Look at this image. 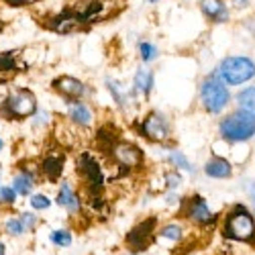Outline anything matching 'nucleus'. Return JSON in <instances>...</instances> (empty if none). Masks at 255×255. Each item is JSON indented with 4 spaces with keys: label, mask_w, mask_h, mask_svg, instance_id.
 I'll return each mask as SVG.
<instances>
[{
    "label": "nucleus",
    "mask_w": 255,
    "mask_h": 255,
    "mask_svg": "<svg viewBox=\"0 0 255 255\" xmlns=\"http://www.w3.org/2000/svg\"><path fill=\"white\" fill-rule=\"evenodd\" d=\"M223 237L239 243H255V217L245 204H233L223 221Z\"/></svg>",
    "instance_id": "nucleus-1"
},
{
    "label": "nucleus",
    "mask_w": 255,
    "mask_h": 255,
    "mask_svg": "<svg viewBox=\"0 0 255 255\" xmlns=\"http://www.w3.org/2000/svg\"><path fill=\"white\" fill-rule=\"evenodd\" d=\"M219 133L227 143H247L255 137V115L237 109L225 115L219 123Z\"/></svg>",
    "instance_id": "nucleus-2"
},
{
    "label": "nucleus",
    "mask_w": 255,
    "mask_h": 255,
    "mask_svg": "<svg viewBox=\"0 0 255 255\" xmlns=\"http://www.w3.org/2000/svg\"><path fill=\"white\" fill-rule=\"evenodd\" d=\"M231 102V92L219 70L208 74L200 84V104L208 115H221Z\"/></svg>",
    "instance_id": "nucleus-3"
},
{
    "label": "nucleus",
    "mask_w": 255,
    "mask_h": 255,
    "mask_svg": "<svg viewBox=\"0 0 255 255\" xmlns=\"http://www.w3.org/2000/svg\"><path fill=\"white\" fill-rule=\"evenodd\" d=\"M217 70L227 86H241L255 78V61L247 55H229Z\"/></svg>",
    "instance_id": "nucleus-4"
},
{
    "label": "nucleus",
    "mask_w": 255,
    "mask_h": 255,
    "mask_svg": "<svg viewBox=\"0 0 255 255\" xmlns=\"http://www.w3.org/2000/svg\"><path fill=\"white\" fill-rule=\"evenodd\" d=\"M76 172H78L82 184L86 186L88 196H100V190L104 188V180L106 178H104L100 161L90 151H84V153L78 155V159H76Z\"/></svg>",
    "instance_id": "nucleus-5"
},
{
    "label": "nucleus",
    "mask_w": 255,
    "mask_h": 255,
    "mask_svg": "<svg viewBox=\"0 0 255 255\" xmlns=\"http://www.w3.org/2000/svg\"><path fill=\"white\" fill-rule=\"evenodd\" d=\"M35 113H37V98L31 90H16L0 104V115L14 121L31 119L35 117Z\"/></svg>",
    "instance_id": "nucleus-6"
},
{
    "label": "nucleus",
    "mask_w": 255,
    "mask_h": 255,
    "mask_svg": "<svg viewBox=\"0 0 255 255\" xmlns=\"http://www.w3.org/2000/svg\"><path fill=\"white\" fill-rule=\"evenodd\" d=\"M180 210H182V217L188 219L190 223H194L196 227H212L219 221V217L210 210L208 202L200 194H192V196L182 198Z\"/></svg>",
    "instance_id": "nucleus-7"
},
{
    "label": "nucleus",
    "mask_w": 255,
    "mask_h": 255,
    "mask_svg": "<svg viewBox=\"0 0 255 255\" xmlns=\"http://www.w3.org/2000/svg\"><path fill=\"white\" fill-rule=\"evenodd\" d=\"M139 135H143L147 141L151 143H167L169 137H172V125H169V119L159 113V111H151L141 123H139Z\"/></svg>",
    "instance_id": "nucleus-8"
},
{
    "label": "nucleus",
    "mask_w": 255,
    "mask_h": 255,
    "mask_svg": "<svg viewBox=\"0 0 255 255\" xmlns=\"http://www.w3.org/2000/svg\"><path fill=\"white\" fill-rule=\"evenodd\" d=\"M109 155L121 167L123 174L131 172V169H139L145 161V155H143V151L139 149V147L133 145V143H127V141H117L113 145V149L109 151Z\"/></svg>",
    "instance_id": "nucleus-9"
},
{
    "label": "nucleus",
    "mask_w": 255,
    "mask_h": 255,
    "mask_svg": "<svg viewBox=\"0 0 255 255\" xmlns=\"http://www.w3.org/2000/svg\"><path fill=\"white\" fill-rule=\"evenodd\" d=\"M155 229H157V219L155 217H149V219H143L141 223H137L129 233H127V247L131 249V253H139V251H145L153 243V237H155Z\"/></svg>",
    "instance_id": "nucleus-10"
},
{
    "label": "nucleus",
    "mask_w": 255,
    "mask_h": 255,
    "mask_svg": "<svg viewBox=\"0 0 255 255\" xmlns=\"http://www.w3.org/2000/svg\"><path fill=\"white\" fill-rule=\"evenodd\" d=\"M51 88L63 96V100H80L84 94H86V84H84L80 78L74 76H59L51 82Z\"/></svg>",
    "instance_id": "nucleus-11"
},
{
    "label": "nucleus",
    "mask_w": 255,
    "mask_h": 255,
    "mask_svg": "<svg viewBox=\"0 0 255 255\" xmlns=\"http://www.w3.org/2000/svg\"><path fill=\"white\" fill-rule=\"evenodd\" d=\"M45 27L49 29V31H53V33H61V35H68V33H74V31H80L82 27H86L82 23V18L78 16V12L76 10H63V12H59V14H55V16H51L47 23H45Z\"/></svg>",
    "instance_id": "nucleus-12"
},
{
    "label": "nucleus",
    "mask_w": 255,
    "mask_h": 255,
    "mask_svg": "<svg viewBox=\"0 0 255 255\" xmlns=\"http://www.w3.org/2000/svg\"><path fill=\"white\" fill-rule=\"evenodd\" d=\"M63 163H66V155L63 153H47L43 159L39 161V174L43 176L47 182H57L63 172Z\"/></svg>",
    "instance_id": "nucleus-13"
},
{
    "label": "nucleus",
    "mask_w": 255,
    "mask_h": 255,
    "mask_svg": "<svg viewBox=\"0 0 255 255\" xmlns=\"http://www.w3.org/2000/svg\"><path fill=\"white\" fill-rule=\"evenodd\" d=\"M55 202H57V206L68 208L70 215H78L80 208H82L80 196H78V192L74 190V186H72V182H70V180H61L59 190H57V198H55Z\"/></svg>",
    "instance_id": "nucleus-14"
},
{
    "label": "nucleus",
    "mask_w": 255,
    "mask_h": 255,
    "mask_svg": "<svg viewBox=\"0 0 255 255\" xmlns=\"http://www.w3.org/2000/svg\"><path fill=\"white\" fill-rule=\"evenodd\" d=\"M204 174L212 180H229L233 178V163L223 155H212L204 163Z\"/></svg>",
    "instance_id": "nucleus-15"
},
{
    "label": "nucleus",
    "mask_w": 255,
    "mask_h": 255,
    "mask_svg": "<svg viewBox=\"0 0 255 255\" xmlns=\"http://www.w3.org/2000/svg\"><path fill=\"white\" fill-rule=\"evenodd\" d=\"M68 117L72 121V125L76 127H84V129H88L94 121V113L88 104H84L80 100H68Z\"/></svg>",
    "instance_id": "nucleus-16"
},
{
    "label": "nucleus",
    "mask_w": 255,
    "mask_h": 255,
    "mask_svg": "<svg viewBox=\"0 0 255 255\" xmlns=\"http://www.w3.org/2000/svg\"><path fill=\"white\" fill-rule=\"evenodd\" d=\"M200 12L210 23H229V6L225 0H200Z\"/></svg>",
    "instance_id": "nucleus-17"
},
{
    "label": "nucleus",
    "mask_w": 255,
    "mask_h": 255,
    "mask_svg": "<svg viewBox=\"0 0 255 255\" xmlns=\"http://www.w3.org/2000/svg\"><path fill=\"white\" fill-rule=\"evenodd\" d=\"M153 82H155V76L151 70H147V68H139L135 72V78H133V86L139 94L143 96H149L151 90H153Z\"/></svg>",
    "instance_id": "nucleus-18"
},
{
    "label": "nucleus",
    "mask_w": 255,
    "mask_h": 255,
    "mask_svg": "<svg viewBox=\"0 0 255 255\" xmlns=\"http://www.w3.org/2000/svg\"><path fill=\"white\" fill-rule=\"evenodd\" d=\"M106 88H109L111 96L115 98V102L121 106V109H127V106H129V92H127V88L123 86L119 80L109 78V80H106Z\"/></svg>",
    "instance_id": "nucleus-19"
},
{
    "label": "nucleus",
    "mask_w": 255,
    "mask_h": 255,
    "mask_svg": "<svg viewBox=\"0 0 255 255\" xmlns=\"http://www.w3.org/2000/svg\"><path fill=\"white\" fill-rule=\"evenodd\" d=\"M117 141H121L119 139V133L113 129V127H109V125H102L100 129L96 131V143L102 147V149H113V145L117 143Z\"/></svg>",
    "instance_id": "nucleus-20"
},
{
    "label": "nucleus",
    "mask_w": 255,
    "mask_h": 255,
    "mask_svg": "<svg viewBox=\"0 0 255 255\" xmlns=\"http://www.w3.org/2000/svg\"><path fill=\"white\" fill-rule=\"evenodd\" d=\"M18 70V61H16V53H0V80H6L8 76H12Z\"/></svg>",
    "instance_id": "nucleus-21"
},
{
    "label": "nucleus",
    "mask_w": 255,
    "mask_h": 255,
    "mask_svg": "<svg viewBox=\"0 0 255 255\" xmlns=\"http://www.w3.org/2000/svg\"><path fill=\"white\" fill-rule=\"evenodd\" d=\"M237 106L251 115H255V86H247L237 94Z\"/></svg>",
    "instance_id": "nucleus-22"
},
{
    "label": "nucleus",
    "mask_w": 255,
    "mask_h": 255,
    "mask_svg": "<svg viewBox=\"0 0 255 255\" xmlns=\"http://www.w3.org/2000/svg\"><path fill=\"white\" fill-rule=\"evenodd\" d=\"M35 182H37V180H35L33 176H27V174L20 172V174L14 178V182H12V188L16 190V194H20V196H31V194H33Z\"/></svg>",
    "instance_id": "nucleus-23"
},
{
    "label": "nucleus",
    "mask_w": 255,
    "mask_h": 255,
    "mask_svg": "<svg viewBox=\"0 0 255 255\" xmlns=\"http://www.w3.org/2000/svg\"><path fill=\"white\" fill-rule=\"evenodd\" d=\"M167 163H172L176 169H184V172H190V174H194V165L190 163V159L182 153V151H178V149H169V153H167Z\"/></svg>",
    "instance_id": "nucleus-24"
},
{
    "label": "nucleus",
    "mask_w": 255,
    "mask_h": 255,
    "mask_svg": "<svg viewBox=\"0 0 255 255\" xmlns=\"http://www.w3.org/2000/svg\"><path fill=\"white\" fill-rule=\"evenodd\" d=\"M137 51H139L141 61H145V63H151L159 57V49L153 43H149V41H141V43L137 45Z\"/></svg>",
    "instance_id": "nucleus-25"
},
{
    "label": "nucleus",
    "mask_w": 255,
    "mask_h": 255,
    "mask_svg": "<svg viewBox=\"0 0 255 255\" xmlns=\"http://www.w3.org/2000/svg\"><path fill=\"white\" fill-rule=\"evenodd\" d=\"M159 235H161L163 239H167V241L178 243V241H182V237H184V229H182L178 223H167L165 227L159 229Z\"/></svg>",
    "instance_id": "nucleus-26"
},
{
    "label": "nucleus",
    "mask_w": 255,
    "mask_h": 255,
    "mask_svg": "<svg viewBox=\"0 0 255 255\" xmlns=\"http://www.w3.org/2000/svg\"><path fill=\"white\" fill-rule=\"evenodd\" d=\"M51 243L57 245V247H70L72 245V233L66 231V229H59V231H53L51 233Z\"/></svg>",
    "instance_id": "nucleus-27"
},
{
    "label": "nucleus",
    "mask_w": 255,
    "mask_h": 255,
    "mask_svg": "<svg viewBox=\"0 0 255 255\" xmlns=\"http://www.w3.org/2000/svg\"><path fill=\"white\" fill-rule=\"evenodd\" d=\"M4 231L8 233L10 237H20L27 229H25V225H23L20 219H6L4 221Z\"/></svg>",
    "instance_id": "nucleus-28"
},
{
    "label": "nucleus",
    "mask_w": 255,
    "mask_h": 255,
    "mask_svg": "<svg viewBox=\"0 0 255 255\" xmlns=\"http://www.w3.org/2000/svg\"><path fill=\"white\" fill-rule=\"evenodd\" d=\"M31 206H33L35 210H47V208L51 206V202H49V198H47L45 194L35 192V194H31Z\"/></svg>",
    "instance_id": "nucleus-29"
},
{
    "label": "nucleus",
    "mask_w": 255,
    "mask_h": 255,
    "mask_svg": "<svg viewBox=\"0 0 255 255\" xmlns=\"http://www.w3.org/2000/svg\"><path fill=\"white\" fill-rule=\"evenodd\" d=\"M0 202L2 204H14L16 202V190L12 186H4V188H0Z\"/></svg>",
    "instance_id": "nucleus-30"
},
{
    "label": "nucleus",
    "mask_w": 255,
    "mask_h": 255,
    "mask_svg": "<svg viewBox=\"0 0 255 255\" xmlns=\"http://www.w3.org/2000/svg\"><path fill=\"white\" fill-rule=\"evenodd\" d=\"M165 186L169 188V190H174V188H178L180 184H182V176H180V172L174 167V169H169V172H165Z\"/></svg>",
    "instance_id": "nucleus-31"
},
{
    "label": "nucleus",
    "mask_w": 255,
    "mask_h": 255,
    "mask_svg": "<svg viewBox=\"0 0 255 255\" xmlns=\"http://www.w3.org/2000/svg\"><path fill=\"white\" fill-rule=\"evenodd\" d=\"M20 221H23L27 231H33L37 227V217L33 215V212H23V215H20Z\"/></svg>",
    "instance_id": "nucleus-32"
},
{
    "label": "nucleus",
    "mask_w": 255,
    "mask_h": 255,
    "mask_svg": "<svg viewBox=\"0 0 255 255\" xmlns=\"http://www.w3.org/2000/svg\"><path fill=\"white\" fill-rule=\"evenodd\" d=\"M2 2H6L8 6H14V8H18V6H27V4H31L33 0H2Z\"/></svg>",
    "instance_id": "nucleus-33"
},
{
    "label": "nucleus",
    "mask_w": 255,
    "mask_h": 255,
    "mask_svg": "<svg viewBox=\"0 0 255 255\" xmlns=\"http://www.w3.org/2000/svg\"><path fill=\"white\" fill-rule=\"evenodd\" d=\"M245 190H247L249 198H251V200H253V204H255V180H249V182H245Z\"/></svg>",
    "instance_id": "nucleus-34"
},
{
    "label": "nucleus",
    "mask_w": 255,
    "mask_h": 255,
    "mask_svg": "<svg viewBox=\"0 0 255 255\" xmlns=\"http://www.w3.org/2000/svg\"><path fill=\"white\" fill-rule=\"evenodd\" d=\"M233 6L239 8V10H245L251 6V0H233Z\"/></svg>",
    "instance_id": "nucleus-35"
},
{
    "label": "nucleus",
    "mask_w": 255,
    "mask_h": 255,
    "mask_svg": "<svg viewBox=\"0 0 255 255\" xmlns=\"http://www.w3.org/2000/svg\"><path fill=\"white\" fill-rule=\"evenodd\" d=\"M4 253H6V247H4L2 241H0V255H4Z\"/></svg>",
    "instance_id": "nucleus-36"
},
{
    "label": "nucleus",
    "mask_w": 255,
    "mask_h": 255,
    "mask_svg": "<svg viewBox=\"0 0 255 255\" xmlns=\"http://www.w3.org/2000/svg\"><path fill=\"white\" fill-rule=\"evenodd\" d=\"M147 2H149V4H157V2H159V0H147Z\"/></svg>",
    "instance_id": "nucleus-37"
},
{
    "label": "nucleus",
    "mask_w": 255,
    "mask_h": 255,
    "mask_svg": "<svg viewBox=\"0 0 255 255\" xmlns=\"http://www.w3.org/2000/svg\"><path fill=\"white\" fill-rule=\"evenodd\" d=\"M2 145H4V143H2V139H0V149H2Z\"/></svg>",
    "instance_id": "nucleus-38"
},
{
    "label": "nucleus",
    "mask_w": 255,
    "mask_h": 255,
    "mask_svg": "<svg viewBox=\"0 0 255 255\" xmlns=\"http://www.w3.org/2000/svg\"><path fill=\"white\" fill-rule=\"evenodd\" d=\"M0 174H2V165H0Z\"/></svg>",
    "instance_id": "nucleus-39"
},
{
    "label": "nucleus",
    "mask_w": 255,
    "mask_h": 255,
    "mask_svg": "<svg viewBox=\"0 0 255 255\" xmlns=\"http://www.w3.org/2000/svg\"><path fill=\"white\" fill-rule=\"evenodd\" d=\"M0 33H2V25H0Z\"/></svg>",
    "instance_id": "nucleus-40"
},
{
    "label": "nucleus",
    "mask_w": 255,
    "mask_h": 255,
    "mask_svg": "<svg viewBox=\"0 0 255 255\" xmlns=\"http://www.w3.org/2000/svg\"><path fill=\"white\" fill-rule=\"evenodd\" d=\"M133 255H137V253H133Z\"/></svg>",
    "instance_id": "nucleus-41"
}]
</instances>
